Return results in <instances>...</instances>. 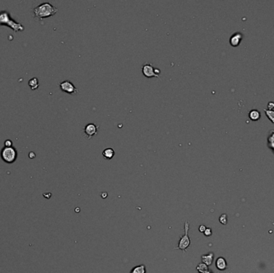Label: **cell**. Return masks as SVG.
I'll use <instances>...</instances> for the list:
<instances>
[{
	"instance_id": "13",
	"label": "cell",
	"mask_w": 274,
	"mask_h": 273,
	"mask_svg": "<svg viewBox=\"0 0 274 273\" xmlns=\"http://www.w3.org/2000/svg\"><path fill=\"white\" fill-rule=\"evenodd\" d=\"M268 147L272 151L274 154V131H271L268 136Z\"/></svg>"
},
{
	"instance_id": "6",
	"label": "cell",
	"mask_w": 274,
	"mask_h": 273,
	"mask_svg": "<svg viewBox=\"0 0 274 273\" xmlns=\"http://www.w3.org/2000/svg\"><path fill=\"white\" fill-rule=\"evenodd\" d=\"M59 87H60L61 91L66 92V93L70 94V95H73V94L79 92V89L76 88L75 85L69 80H64L63 82H61L59 83Z\"/></svg>"
},
{
	"instance_id": "20",
	"label": "cell",
	"mask_w": 274,
	"mask_h": 273,
	"mask_svg": "<svg viewBox=\"0 0 274 273\" xmlns=\"http://www.w3.org/2000/svg\"><path fill=\"white\" fill-rule=\"evenodd\" d=\"M268 110H269V111H274V103L273 102H269V103H268Z\"/></svg>"
},
{
	"instance_id": "23",
	"label": "cell",
	"mask_w": 274,
	"mask_h": 273,
	"mask_svg": "<svg viewBox=\"0 0 274 273\" xmlns=\"http://www.w3.org/2000/svg\"><path fill=\"white\" fill-rule=\"evenodd\" d=\"M107 196H108V194L106 193H102V198H106V197H107Z\"/></svg>"
},
{
	"instance_id": "12",
	"label": "cell",
	"mask_w": 274,
	"mask_h": 273,
	"mask_svg": "<svg viewBox=\"0 0 274 273\" xmlns=\"http://www.w3.org/2000/svg\"><path fill=\"white\" fill-rule=\"evenodd\" d=\"M103 156L107 159H112L114 155H115V151L111 148V147H108L103 151Z\"/></svg>"
},
{
	"instance_id": "9",
	"label": "cell",
	"mask_w": 274,
	"mask_h": 273,
	"mask_svg": "<svg viewBox=\"0 0 274 273\" xmlns=\"http://www.w3.org/2000/svg\"><path fill=\"white\" fill-rule=\"evenodd\" d=\"M213 259H214V254L213 252H210L209 254H205L201 256V259L202 263H204L209 267L210 266L213 262Z\"/></svg>"
},
{
	"instance_id": "25",
	"label": "cell",
	"mask_w": 274,
	"mask_h": 273,
	"mask_svg": "<svg viewBox=\"0 0 274 273\" xmlns=\"http://www.w3.org/2000/svg\"><path fill=\"white\" fill-rule=\"evenodd\" d=\"M75 211H76V212H79V208H76V209H75Z\"/></svg>"
},
{
	"instance_id": "17",
	"label": "cell",
	"mask_w": 274,
	"mask_h": 273,
	"mask_svg": "<svg viewBox=\"0 0 274 273\" xmlns=\"http://www.w3.org/2000/svg\"><path fill=\"white\" fill-rule=\"evenodd\" d=\"M264 111H265V115H266L268 119H269L272 124H274V111H269V110L268 109H265Z\"/></svg>"
},
{
	"instance_id": "7",
	"label": "cell",
	"mask_w": 274,
	"mask_h": 273,
	"mask_svg": "<svg viewBox=\"0 0 274 273\" xmlns=\"http://www.w3.org/2000/svg\"><path fill=\"white\" fill-rule=\"evenodd\" d=\"M99 126L98 124H87L86 126L84 127V129H83V131H84L85 136H87V139H91L93 136H96V134H97V131L99 130Z\"/></svg>"
},
{
	"instance_id": "8",
	"label": "cell",
	"mask_w": 274,
	"mask_h": 273,
	"mask_svg": "<svg viewBox=\"0 0 274 273\" xmlns=\"http://www.w3.org/2000/svg\"><path fill=\"white\" fill-rule=\"evenodd\" d=\"M243 39V35L241 32H236L230 37L229 42L232 47H238Z\"/></svg>"
},
{
	"instance_id": "2",
	"label": "cell",
	"mask_w": 274,
	"mask_h": 273,
	"mask_svg": "<svg viewBox=\"0 0 274 273\" xmlns=\"http://www.w3.org/2000/svg\"><path fill=\"white\" fill-rule=\"evenodd\" d=\"M2 25L9 27L14 30V32L23 31L24 30V26L21 24L14 21L11 17L9 12L6 11H0V26H2Z\"/></svg>"
},
{
	"instance_id": "3",
	"label": "cell",
	"mask_w": 274,
	"mask_h": 273,
	"mask_svg": "<svg viewBox=\"0 0 274 273\" xmlns=\"http://www.w3.org/2000/svg\"><path fill=\"white\" fill-rule=\"evenodd\" d=\"M0 155H1V158L5 163L12 164L16 160L17 156H18V152L14 147H4L1 150Z\"/></svg>"
},
{
	"instance_id": "1",
	"label": "cell",
	"mask_w": 274,
	"mask_h": 273,
	"mask_svg": "<svg viewBox=\"0 0 274 273\" xmlns=\"http://www.w3.org/2000/svg\"><path fill=\"white\" fill-rule=\"evenodd\" d=\"M34 18L36 20H42L46 18H49L56 14L58 8L51 4L50 2H43L33 9Z\"/></svg>"
},
{
	"instance_id": "24",
	"label": "cell",
	"mask_w": 274,
	"mask_h": 273,
	"mask_svg": "<svg viewBox=\"0 0 274 273\" xmlns=\"http://www.w3.org/2000/svg\"><path fill=\"white\" fill-rule=\"evenodd\" d=\"M203 273H213V272L210 271H205V272H203Z\"/></svg>"
},
{
	"instance_id": "5",
	"label": "cell",
	"mask_w": 274,
	"mask_h": 273,
	"mask_svg": "<svg viewBox=\"0 0 274 273\" xmlns=\"http://www.w3.org/2000/svg\"><path fill=\"white\" fill-rule=\"evenodd\" d=\"M160 72H161L160 70L158 68L153 67V66L151 63H145L142 66V73L147 78L156 77L160 79L159 77Z\"/></svg>"
},
{
	"instance_id": "19",
	"label": "cell",
	"mask_w": 274,
	"mask_h": 273,
	"mask_svg": "<svg viewBox=\"0 0 274 273\" xmlns=\"http://www.w3.org/2000/svg\"><path fill=\"white\" fill-rule=\"evenodd\" d=\"M12 145H13V143H12L11 140H6V141L4 142V147H13Z\"/></svg>"
},
{
	"instance_id": "10",
	"label": "cell",
	"mask_w": 274,
	"mask_h": 273,
	"mask_svg": "<svg viewBox=\"0 0 274 273\" xmlns=\"http://www.w3.org/2000/svg\"><path fill=\"white\" fill-rule=\"evenodd\" d=\"M216 268L219 269L220 271H224L227 268V262L225 260V258L223 257H219L216 261Z\"/></svg>"
},
{
	"instance_id": "16",
	"label": "cell",
	"mask_w": 274,
	"mask_h": 273,
	"mask_svg": "<svg viewBox=\"0 0 274 273\" xmlns=\"http://www.w3.org/2000/svg\"><path fill=\"white\" fill-rule=\"evenodd\" d=\"M197 270L199 271L200 273L205 272V271H209V267L207 266L206 264L204 263H200L197 267Z\"/></svg>"
},
{
	"instance_id": "22",
	"label": "cell",
	"mask_w": 274,
	"mask_h": 273,
	"mask_svg": "<svg viewBox=\"0 0 274 273\" xmlns=\"http://www.w3.org/2000/svg\"><path fill=\"white\" fill-rule=\"evenodd\" d=\"M206 227L204 226V225H200V228H199V231H200V232H204V231H205V230H206Z\"/></svg>"
},
{
	"instance_id": "11",
	"label": "cell",
	"mask_w": 274,
	"mask_h": 273,
	"mask_svg": "<svg viewBox=\"0 0 274 273\" xmlns=\"http://www.w3.org/2000/svg\"><path fill=\"white\" fill-rule=\"evenodd\" d=\"M260 112L258 110L253 109L251 110L250 111L248 112V118L252 120V121H257L259 120L260 118Z\"/></svg>"
},
{
	"instance_id": "4",
	"label": "cell",
	"mask_w": 274,
	"mask_h": 273,
	"mask_svg": "<svg viewBox=\"0 0 274 273\" xmlns=\"http://www.w3.org/2000/svg\"><path fill=\"white\" fill-rule=\"evenodd\" d=\"M188 230H189V224L186 220L184 223V235L183 236H181V240H180V242H179L178 247H175L174 249L182 250L183 252L185 253L186 249L189 247L190 243H191L190 238L189 236H188Z\"/></svg>"
},
{
	"instance_id": "18",
	"label": "cell",
	"mask_w": 274,
	"mask_h": 273,
	"mask_svg": "<svg viewBox=\"0 0 274 273\" xmlns=\"http://www.w3.org/2000/svg\"><path fill=\"white\" fill-rule=\"evenodd\" d=\"M219 220L222 224L225 225V224H227L228 223V216L226 214H222V215H220V218H219Z\"/></svg>"
},
{
	"instance_id": "15",
	"label": "cell",
	"mask_w": 274,
	"mask_h": 273,
	"mask_svg": "<svg viewBox=\"0 0 274 273\" xmlns=\"http://www.w3.org/2000/svg\"><path fill=\"white\" fill-rule=\"evenodd\" d=\"M28 84L30 88H31V90H36V89L39 87V80H38V79H36V78H33V79L29 80Z\"/></svg>"
},
{
	"instance_id": "21",
	"label": "cell",
	"mask_w": 274,
	"mask_h": 273,
	"mask_svg": "<svg viewBox=\"0 0 274 273\" xmlns=\"http://www.w3.org/2000/svg\"><path fill=\"white\" fill-rule=\"evenodd\" d=\"M204 235H205L206 236H212V230H211V228H206V230H205V231H204Z\"/></svg>"
},
{
	"instance_id": "14",
	"label": "cell",
	"mask_w": 274,
	"mask_h": 273,
	"mask_svg": "<svg viewBox=\"0 0 274 273\" xmlns=\"http://www.w3.org/2000/svg\"><path fill=\"white\" fill-rule=\"evenodd\" d=\"M130 273H146V267L145 265H138L136 266L135 268L131 269V271Z\"/></svg>"
}]
</instances>
